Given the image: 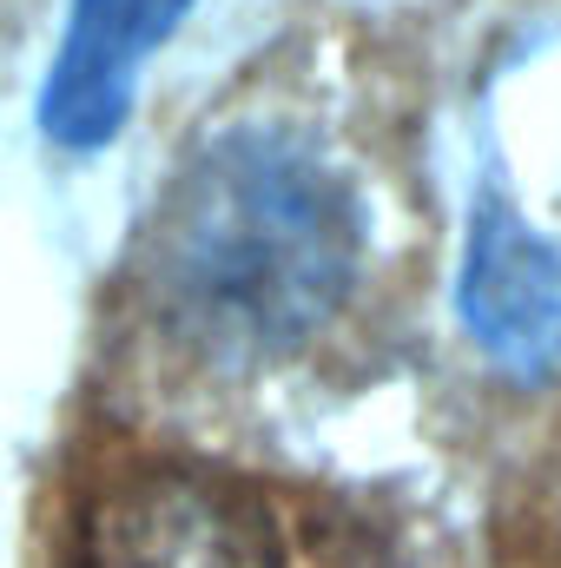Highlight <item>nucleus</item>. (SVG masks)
<instances>
[{"mask_svg": "<svg viewBox=\"0 0 561 568\" xmlns=\"http://www.w3.org/2000/svg\"><path fill=\"white\" fill-rule=\"evenodd\" d=\"M364 278V199L297 126L205 140L140 245V297L192 364L272 371L310 351Z\"/></svg>", "mask_w": 561, "mask_h": 568, "instance_id": "nucleus-1", "label": "nucleus"}, {"mask_svg": "<svg viewBox=\"0 0 561 568\" xmlns=\"http://www.w3.org/2000/svg\"><path fill=\"white\" fill-rule=\"evenodd\" d=\"M80 568H404L350 509L218 463H145L93 496Z\"/></svg>", "mask_w": 561, "mask_h": 568, "instance_id": "nucleus-2", "label": "nucleus"}, {"mask_svg": "<svg viewBox=\"0 0 561 568\" xmlns=\"http://www.w3.org/2000/svg\"><path fill=\"white\" fill-rule=\"evenodd\" d=\"M192 0H73L67 47L47 80V133L60 145H100L133 100L140 60L172 33Z\"/></svg>", "mask_w": 561, "mask_h": 568, "instance_id": "nucleus-3", "label": "nucleus"}, {"mask_svg": "<svg viewBox=\"0 0 561 568\" xmlns=\"http://www.w3.org/2000/svg\"><path fill=\"white\" fill-rule=\"evenodd\" d=\"M469 317L509 357H542L561 344V272L555 258L502 212L482 219L469 252Z\"/></svg>", "mask_w": 561, "mask_h": 568, "instance_id": "nucleus-4", "label": "nucleus"}]
</instances>
